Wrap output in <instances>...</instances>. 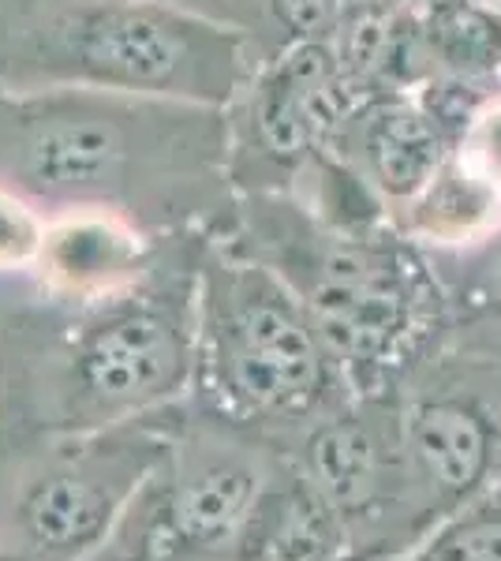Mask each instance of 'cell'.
<instances>
[{
  "mask_svg": "<svg viewBox=\"0 0 501 561\" xmlns=\"http://www.w3.org/2000/svg\"><path fill=\"white\" fill-rule=\"evenodd\" d=\"M355 554L341 513L293 457L273 460L229 561H341Z\"/></svg>",
  "mask_w": 501,
  "mask_h": 561,
  "instance_id": "13",
  "label": "cell"
},
{
  "mask_svg": "<svg viewBox=\"0 0 501 561\" xmlns=\"http://www.w3.org/2000/svg\"><path fill=\"white\" fill-rule=\"evenodd\" d=\"M341 561H394V558H371V554H349V558H341Z\"/></svg>",
  "mask_w": 501,
  "mask_h": 561,
  "instance_id": "21",
  "label": "cell"
},
{
  "mask_svg": "<svg viewBox=\"0 0 501 561\" xmlns=\"http://www.w3.org/2000/svg\"><path fill=\"white\" fill-rule=\"evenodd\" d=\"M195 293L198 270L184 285L132 293L98 304L71 345V393L94 415H127L177 397L195 382Z\"/></svg>",
  "mask_w": 501,
  "mask_h": 561,
  "instance_id": "7",
  "label": "cell"
},
{
  "mask_svg": "<svg viewBox=\"0 0 501 561\" xmlns=\"http://www.w3.org/2000/svg\"><path fill=\"white\" fill-rule=\"evenodd\" d=\"M453 147V128L423 94L371 98L344 121L333 150L400 225L431 192Z\"/></svg>",
  "mask_w": 501,
  "mask_h": 561,
  "instance_id": "9",
  "label": "cell"
},
{
  "mask_svg": "<svg viewBox=\"0 0 501 561\" xmlns=\"http://www.w3.org/2000/svg\"><path fill=\"white\" fill-rule=\"evenodd\" d=\"M360 105L330 42H296L262 57L229 108L236 195H288Z\"/></svg>",
  "mask_w": 501,
  "mask_h": 561,
  "instance_id": "5",
  "label": "cell"
},
{
  "mask_svg": "<svg viewBox=\"0 0 501 561\" xmlns=\"http://www.w3.org/2000/svg\"><path fill=\"white\" fill-rule=\"evenodd\" d=\"M400 401L405 393H352L296 434L293 460L341 513L355 554L400 558L426 536L405 457Z\"/></svg>",
  "mask_w": 501,
  "mask_h": 561,
  "instance_id": "6",
  "label": "cell"
},
{
  "mask_svg": "<svg viewBox=\"0 0 501 561\" xmlns=\"http://www.w3.org/2000/svg\"><path fill=\"white\" fill-rule=\"evenodd\" d=\"M394 561H501V483L442 517Z\"/></svg>",
  "mask_w": 501,
  "mask_h": 561,
  "instance_id": "18",
  "label": "cell"
},
{
  "mask_svg": "<svg viewBox=\"0 0 501 561\" xmlns=\"http://www.w3.org/2000/svg\"><path fill=\"white\" fill-rule=\"evenodd\" d=\"M273 460H262L240 442H203L172 468L161 510L166 558L229 561L262 494Z\"/></svg>",
  "mask_w": 501,
  "mask_h": 561,
  "instance_id": "10",
  "label": "cell"
},
{
  "mask_svg": "<svg viewBox=\"0 0 501 561\" xmlns=\"http://www.w3.org/2000/svg\"><path fill=\"white\" fill-rule=\"evenodd\" d=\"M434 79L501 83V8L479 0H415Z\"/></svg>",
  "mask_w": 501,
  "mask_h": 561,
  "instance_id": "14",
  "label": "cell"
},
{
  "mask_svg": "<svg viewBox=\"0 0 501 561\" xmlns=\"http://www.w3.org/2000/svg\"><path fill=\"white\" fill-rule=\"evenodd\" d=\"M400 427L426 531L501 483V415L468 389L419 378L405 389Z\"/></svg>",
  "mask_w": 501,
  "mask_h": 561,
  "instance_id": "8",
  "label": "cell"
},
{
  "mask_svg": "<svg viewBox=\"0 0 501 561\" xmlns=\"http://www.w3.org/2000/svg\"><path fill=\"white\" fill-rule=\"evenodd\" d=\"M229 237L293 288L352 393H405L449 333L431 255L394 225L344 229L296 195H236Z\"/></svg>",
  "mask_w": 501,
  "mask_h": 561,
  "instance_id": "2",
  "label": "cell"
},
{
  "mask_svg": "<svg viewBox=\"0 0 501 561\" xmlns=\"http://www.w3.org/2000/svg\"><path fill=\"white\" fill-rule=\"evenodd\" d=\"M150 237L135 221L109 210L49 214L34 274L53 296L105 304L147 280Z\"/></svg>",
  "mask_w": 501,
  "mask_h": 561,
  "instance_id": "11",
  "label": "cell"
},
{
  "mask_svg": "<svg viewBox=\"0 0 501 561\" xmlns=\"http://www.w3.org/2000/svg\"><path fill=\"white\" fill-rule=\"evenodd\" d=\"M139 468L113 465H64L26 486L20 502V528L31 547L49 561H79L113 531Z\"/></svg>",
  "mask_w": 501,
  "mask_h": 561,
  "instance_id": "12",
  "label": "cell"
},
{
  "mask_svg": "<svg viewBox=\"0 0 501 561\" xmlns=\"http://www.w3.org/2000/svg\"><path fill=\"white\" fill-rule=\"evenodd\" d=\"M195 382L225 423L285 434L352 397L293 288L232 237L198 259Z\"/></svg>",
  "mask_w": 501,
  "mask_h": 561,
  "instance_id": "4",
  "label": "cell"
},
{
  "mask_svg": "<svg viewBox=\"0 0 501 561\" xmlns=\"http://www.w3.org/2000/svg\"><path fill=\"white\" fill-rule=\"evenodd\" d=\"M180 4L203 8V12H209V15H221V20H229V15H225V0H180Z\"/></svg>",
  "mask_w": 501,
  "mask_h": 561,
  "instance_id": "20",
  "label": "cell"
},
{
  "mask_svg": "<svg viewBox=\"0 0 501 561\" xmlns=\"http://www.w3.org/2000/svg\"><path fill=\"white\" fill-rule=\"evenodd\" d=\"M45 225H49V214H42L38 203H31L23 192L0 180V274L34 270L45 240Z\"/></svg>",
  "mask_w": 501,
  "mask_h": 561,
  "instance_id": "19",
  "label": "cell"
},
{
  "mask_svg": "<svg viewBox=\"0 0 501 561\" xmlns=\"http://www.w3.org/2000/svg\"><path fill=\"white\" fill-rule=\"evenodd\" d=\"M419 378L468 389L501 415V325H449L442 348L412 382Z\"/></svg>",
  "mask_w": 501,
  "mask_h": 561,
  "instance_id": "17",
  "label": "cell"
},
{
  "mask_svg": "<svg viewBox=\"0 0 501 561\" xmlns=\"http://www.w3.org/2000/svg\"><path fill=\"white\" fill-rule=\"evenodd\" d=\"M0 180L42 210H109L150 225L236 214L229 108L0 83Z\"/></svg>",
  "mask_w": 501,
  "mask_h": 561,
  "instance_id": "1",
  "label": "cell"
},
{
  "mask_svg": "<svg viewBox=\"0 0 501 561\" xmlns=\"http://www.w3.org/2000/svg\"><path fill=\"white\" fill-rule=\"evenodd\" d=\"M259 60L248 31L180 0H60L0 45V83L232 108Z\"/></svg>",
  "mask_w": 501,
  "mask_h": 561,
  "instance_id": "3",
  "label": "cell"
},
{
  "mask_svg": "<svg viewBox=\"0 0 501 561\" xmlns=\"http://www.w3.org/2000/svg\"><path fill=\"white\" fill-rule=\"evenodd\" d=\"M386 4L397 0H225V15L270 57L296 42H333L352 20Z\"/></svg>",
  "mask_w": 501,
  "mask_h": 561,
  "instance_id": "15",
  "label": "cell"
},
{
  "mask_svg": "<svg viewBox=\"0 0 501 561\" xmlns=\"http://www.w3.org/2000/svg\"><path fill=\"white\" fill-rule=\"evenodd\" d=\"M426 255L449 300V325H501V221L464 248Z\"/></svg>",
  "mask_w": 501,
  "mask_h": 561,
  "instance_id": "16",
  "label": "cell"
}]
</instances>
